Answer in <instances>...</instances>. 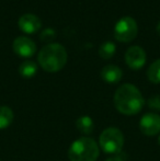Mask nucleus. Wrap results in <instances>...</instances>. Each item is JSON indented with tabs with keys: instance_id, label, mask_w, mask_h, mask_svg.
<instances>
[{
	"instance_id": "nucleus-1",
	"label": "nucleus",
	"mask_w": 160,
	"mask_h": 161,
	"mask_svg": "<svg viewBox=\"0 0 160 161\" xmlns=\"http://www.w3.org/2000/svg\"><path fill=\"white\" fill-rule=\"evenodd\" d=\"M113 101L116 110L128 116L139 113L145 104L141 92L132 83H124L119 87L114 93Z\"/></svg>"
},
{
	"instance_id": "nucleus-2",
	"label": "nucleus",
	"mask_w": 160,
	"mask_h": 161,
	"mask_svg": "<svg viewBox=\"0 0 160 161\" xmlns=\"http://www.w3.org/2000/svg\"><path fill=\"white\" fill-rule=\"evenodd\" d=\"M37 60L45 71L57 72L66 65L67 52L63 45L57 43H49L40 51Z\"/></svg>"
},
{
	"instance_id": "nucleus-3",
	"label": "nucleus",
	"mask_w": 160,
	"mask_h": 161,
	"mask_svg": "<svg viewBox=\"0 0 160 161\" xmlns=\"http://www.w3.org/2000/svg\"><path fill=\"white\" fill-rule=\"evenodd\" d=\"M100 155L98 142L91 137H80L70 145L68 158L70 161H96Z\"/></svg>"
},
{
	"instance_id": "nucleus-4",
	"label": "nucleus",
	"mask_w": 160,
	"mask_h": 161,
	"mask_svg": "<svg viewBox=\"0 0 160 161\" xmlns=\"http://www.w3.org/2000/svg\"><path fill=\"white\" fill-rule=\"evenodd\" d=\"M99 145L105 153L110 155L120 153L124 146L123 133L116 127L105 128L100 135Z\"/></svg>"
},
{
	"instance_id": "nucleus-5",
	"label": "nucleus",
	"mask_w": 160,
	"mask_h": 161,
	"mask_svg": "<svg viewBox=\"0 0 160 161\" xmlns=\"http://www.w3.org/2000/svg\"><path fill=\"white\" fill-rule=\"evenodd\" d=\"M138 32L136 21L130 17H123L114 26V36L119 42L128 43L134 40Z\"/></svg>"
},
{
	"instance_id": "nucleus-6",
	"label": "nucleus",
	"mask_w": 160,
	"mask_h": 161,
	"mask_svg": "<svg viewBox=\"0 0 160 161\" xmlns=\"http://www.w3.org/2000/svg\"><path fill=\"white\" fill-rule=\"evenodd\" d=\"M139 129L146 136H156L160 133V116L156 113H146L139 121Z\"/></svg>"
},
{
	"instance_id": "nucleus-7",
	"label": "nucleus",
	"mask_w": 160,
	"mask_h": 161,
	"mask_svg": "<svg viewBox=\"0 0 160 161\" xmlns=\"http://www.w3.org/2000/svg\"><path fill=\"white\" fill-rule=\"evenodd\" d=\"M12 47L14 53L23 58L32 57L36 52V44L28 36H18L13 41Z\"/></svg>"
},
{
	"instance_id": "nucleus-8",
	"label": "nucleus",
	"mask_w": 160,
	"mask_h": 161,
	"mask_svg": "<svg viewBox=\"0 0 160 161\" xmlns=\"http://www.w3.org/2000/svg\"><path fill=\"white\" fill-rule=\"evenodd\" d=\"M125 62L130 69L138 70L145 65L146 53L141 46H130L125 53Z\"/></svg>"
},
{
	"instance_id": "nucleus-9",
	"label": "nucleus",
	"mask_w": 160,
	"mask_h": 161,
	"mask_svg": "<svg viewBox=\"0 0 160 161\" xmlns=\"http://www.w3.org/2000/svg\"><path fill=\"white\" fill-rule=\"evenodd\" d=\"M18 25L24 33L33 34L41 29L42 22L37 15L33 14V13H25V14L20 17L19 21H18Z\"/></svg>"
},
{
	"instance_id": "nucleus-10",
	"label": "nucleus",
	"mask_w": 160,
	"mask_h": 161,
	"mask_svg": "<svg viewBox=\"0 0 160 161\" xmlns=\"http://www.w3.org/2000/svg\"><path fill=\"white\" fill-rule=\"evenodd\" d=\"M101 77L108 83H118L121 81L123 77V71L119 66L116 65H107L101 70Z\"/></svg>"
},
{
	"instance_id": "nucleus-11",
	"label": "nucleus",
	"mask_w": 160,
	"mask_h": 161,
	"mask_svg": "<svg viewBox=\"0 0 160 161\" xmlns=\"http://www.w3.org/2000/svg\"><path fill=\"white\" fill-rule=\"evenodd\" d=\"M76 127L82 135L89 136L94 129V122L89 115H82L76 121Z\"/></svg>"
},
{
	"instance_id": "nucleus-12",
	"label": "nucleus",
	"mask_w": 160,
	"mask_h": 161,
	"mask_svg": "<svg viewBox=\"0 0 160 161\" xmlns=\"http://www.w3.org/2000/svg\"><path fill=\"white\" fill-rule=\"evenodd\" d=\"M13 111L9 106H0V129H6L12 124L13 122Z\"/></svg>"
},
{
	"instance_id": "nucleus-13",
	"label": "nucleus",
	"mask_w": 160,
	"mask_h": 161,
	"mask_svg": "<svg viewBox=\"0 0 160 161\" xmlns=\"http://www.w3.org/2000/svg\"><path fill=\"white\" fill-rule=\"evenodd\" d=\"M37 72V66L32 60H24L19 66V74L23 78H32Z\"/></svg>"
},
{
	"instance_id": "nucleus-14",
	"label": "nucleus",
	"mask_w": 160,
	"mask_h": 161,
	"mask_svg": "<svg viewBox=\"0 0 160 161\" xmlns=\"http://www.w3.org/2000/svg\"><path fill=\"white\" fill-rule=\"evenodd\" d=\"M116 52V46L113 42L111 41H108V42H104L99 48V55H100L101 58L103 59H110L114 56Z\"/></svg>"
},
{
	"instance_id": "nucleus-15",
	"label": "nucleus",
	"mask_w": 160,
	"mask_h": 161,
	"mask_svg": "<svg viewBox=\"0 0 160 161\" xmlns=\"http://www.w3.org/2000/svg\"><path fill=\"white\" fill-rule=\"evenodd\" d=\"M147 78L152 83H160V59H157L149 66Z\"/></svg>"
},
{
	"instance_id": "nucleus-16",
	"label": "nucleus",
	"mask_w": 160,
	"mask_h": 161,
	"mask_svg": "<svg viewBox=\"0 0 160 161\" xmlns=\"http://www.w3.org/2000/svg\"><path fill=\"white\" fill-rule=\"evenodd\" d=\"M147 105L150 110L160 112V94H156V96L150 97L149 99L147 100Z\"/></svg>"
},
{
	"instance_id": "nucleus-17",
	"label": "nucleus",
	"mask_w": 160,
	"mask_h": 161,
	"mask_svg": "<svg viewBox=\"0 0 160 161\" xmlns=\"http://www.w3.org/2000/svg\"><path fill=\"white\" fill-rule=\"evenodd\" d=\"M56 37V32L53 29H45V30L42 31L40 35V38L43 41V42H52L53 40H55Z\"/></svg>"
},
{
	"instance_id": "nucleus-18",
	"label": "nucleus",
	"mask_w": 160,
	"mask_h": 161,
	"mask_svg": "<svg viewBox=\"0 0 160 161\" xmlns=\"http://www.w3.org/2000/svg\"><path fill=\"white\" fill-rule=\"evenodd\" d=\"M126 158H127V155L123 153H116V155H113L112 157L108 158L105 161H126Z\"/></svg>"
},
{
	"instance_id": "nucleus-19",
	"label": "nucleus",
	"mask_w": 160,
	"mask_h": 161,
	"mask_svg": "<svg viewBox=\"0 0 160 161\" xmlns=\"http://www.w3.org/2000/svg\"><path fill=\"white\" fill-rule=\"evenodd\" d=\"M156 30H157V33L160 35V21L158 22V24H157V28H156Z\"/></svg>"
},
{
	"instance_id": "nucleus-20",
	"label": "nucleus",
	"mask_w": 160,
	"mask_h": 161,
	"mask_svg": "<svg viewBox=\"0 0 160 161\" xmlns=\"http://www.w3.org/2000/svg\"><path fill=\"white\" fill-rule=\"evenodd\" d=\"M158 144L160 145V135H159V138H158Z\"/></svg>"
}]
</instances>
